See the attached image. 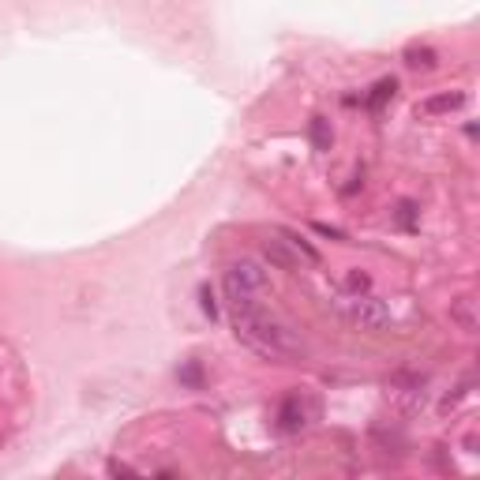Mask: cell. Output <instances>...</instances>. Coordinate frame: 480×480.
<instances>
[{"instance_id": "6da1fadb", "label": "cell", "mask_w": 480, "mask_h": 480, "mask_svg": "<svg viewBox=\"0 0 480 480\" xmlns=\"http://www.w3.org/2000/svg\"><path fill=\"white\" fill-rule=\"evenodd\" d=\"M225 300H229V312H233L236 334L252 349H259L263 356H300L304 353V342L263 304V293L225 286Z\"/></svg>"}, {"instance_id": "7a4b0ae2", "label": "cell", "mask_w": 480, "mask_h": 480, "mask_svg": "<svg viewBox=\"0 0 480 480\" xmlns=\"http://www.w3.org/2000/svg\"><path fill=\"white\" fill-rule=\"evenodd\" d=\"M342 308H345V315H349L353 323L372 326V331H379V326H387V323H390L387 304H383V300H375V297H345V300H342Z\"/></svg>"}, {"instance_id": "3957f363", "label": "cell", "mask_w": 480, "mask_h": 480, "mask_svg": "<svg viewBox=\"0 0 480 480\" xmlns=\"http://www.w3.org/2000/svg\"><path fill=\"white\" fill-rule=\"evenodd\" d=\"M263 255H267V263L270 267H278V270H300V248L293 244V236L286 240H267L263 244Z\"/></svg>"}, {"instance_id": "277c9868", "label": "cell", "mask_w": 480, "mask_h": 480, "mask_svg": "<svg viewBox=\"0 0 480 480\" xmlns=\"http://www.w3.org/2000/svg\"><path fill=\"white\" fill-rule=\"evenodd\" d=\"M451 315L458 319V326H462V331H469V334L476 331V315H473V300H469V297L458 300L454 308H451Z\"/></svg>"}, {"instance_id": "5b68a950", "label": "cell", "mask_w": 480, "mask_h": 480, "mask_svg": "<svg viewBox=\"0 0 480 480\" xmlns=\"http://www.w3.org/2000/svg\"><path fill=\"white\" fill-rule=\"evenodd\" d=\"M406 57H409V64H413V68H420V64H424V68H428V64L435 60V57H432V49H409Z\"/></svg>"}, {"instance_id": "8992f818", "label": "cell", "mask_w": 480, "mask_h": 480, "mask_svg": "<svg viewBox=\"0 0 480 480\" xmlns=\"http://www.w3.org/2000/svg\"><path fill=\"white\" fill-rule=\"evenodd\" d=\"M312 139H315V147H319V150L331 147V135H326V124H323V120H315V124H312Z\"/></svg>"}, {"instance_id": "52a82bcc", "label": "cell", "mask_w": 480, "mask_h": 480, "mask_svg": "<svg viewBox=\"0 0 480 480\" xmlns=\"http://www.w3.org/2000/svg\"><path fill=\"white\" fill-rule=\"evenodd\" d=\"M458 102H462V98H458V94H454V98H432V102L424 105V109H428V113H435V109H454Z\"/></svg>"}]
</instances>
